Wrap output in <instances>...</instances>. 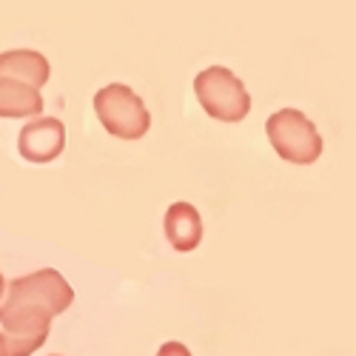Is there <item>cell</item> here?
<instances>
[{
    "mask_svg": "<svg viewBox=\"0 0 356 356\" xmlns=\"http://www.w3.org/2000/svg\"><path fill=\"white\" fill-rule=\"evenodd\" d=\"M49 60L40 51L32 49H15V51H3L0 54V77H9L17 83H26L40 92V86L49 83Z\"/></svg>",
    "mask_w": 356,
    "mask_h": 356,
    "instance_id": "52a82bcc",
    "label": "cell"
},
{
    "mask_svg": "<svg viewBox=\"0 0 356 356\" xmlns=\"http://www.w3.org/2000/svg\"><path fill=\"white\" fill-rule=\"evenodd\" d=\"M3 293H6V280H3V274H0V300H3Z\"/></svg>",
    "mask_w": 356,
    "mask_h": 356,
    "instance_id": "8fae6325",
    "label": "cell"
},
{
    "mask_svg": "<svg viewBox=\"0 0 356 356\" xmlns=\"http://www.w3.org/2000/svg\"><path fill=\"white\" fill-rule=\"evenodd\" d=\"M95 111L100 117V126L117 140H140L152 126V114L145 103L123 83H111L95 95Z\"/></svg>",
    "mask_w": 356,
    "mask_h": 356,
    "instance_id": "7a4b0ae2",
    "label": "cell"
},
{
    "mask_svg": "<svg viewBox=\"0 0 356 356\" xmlns=\"http://www.w3.org/2000/svg\"><path fill=\"white\" fill-rule=\"evenodd\" d=\"M0 356H6V339H3V334H0Z\"/></svg>",
    "mask_w": 356,
    "mask_h": 356,
    "instance_id": "7c38bea8",
    "label": "cell"
},
{
    "mask_svg": "<svg viewBox=\"0 0 356 356\" xmlns=\"http://www.w3.org/2000/svg\"><path fill=\"white\" fill-rule=\"evenodd\" d=\"M63 145H66V126L57 117H38V120L26 123L17 137L20 157L35 165H46L54 157H60Z\"/></svg>",
    "mask_w": 356,
    "mask_h": 356,
    "instance_id": "8992f818",
    "label": "cell"
},
{
    "mask_svg": "<svg viewBox=\"0 0 356 356\" xmlns=\"http://www.w3.org/2000/svg\"><path fill=\"white\" fill-rule=\"evenodd\" d=\"M268 140L274 145V152L293 165H311L322 154V137L314 126V120L296 108H282L274 111L265 123Z\"/></svg>",
    "mask_w": 356,
    "mask_h": 356,
    "instance_id": "3957f363",
    "label": "cell"
},
{
    "mask_svg": "<svg viewBox=\"0 0 356 356\" xmlns=\"http://www.w3.org/2000/svg\"><path fill=\"white\" fill-rule=\"evenodd\" d=\"M43 111V97L38 88L0 77V117L3 120H23V117H38Z\"/></svg>",
    "mask_w": 356,
    "mask_h": 356,
    "instance_id": "9c48e42d",
    "label": "cell"
},
{
    "mask_svg": "<svg viewBox=\"0 0 356 356\" xmlns=\"http://www.w3.org/2000/svg\"><path fill=\"white\" fill-rule=\"evenodd\" d=\"M0 302H6V305H38V308H46L57 316L74 302V291L63 280L60 271L40 268V271L29 274V277L12 280Z\"/></svg>",
    "mask_w": 356,
    "mask_h": 356,
    "instance_id": "277c9868",
    "label": "cell"
},
{
    "mask_svg": "<svg viewBox=\"0 0 356 356\" xmlns=\"http://www.w3.org/2000/svg\"><path fill=\"white\" fill-rule=\"evenodd\" d=\"M157 356H191V350H188L183 342H165V345L157 350Z\"/></svg>",
    "mask_w": 356,
    "mask_h": 356,
    "instance_id": "30bf717a",
    "label": "cell"
},
{
    "mask_svg": "<svg viewBox=\"0 0 356 356\" xmlns=\"http://www.w3.org/2000/svg\"><path fill=\"white\" fill-rule=\"evenodd\" d=\"M194 95L205 114L222 123H240L251 111V97L243 80L222 66H211L194 77Z\"/></svg>",
    "mask_w": 356,
    "mask_h": 356,
    "instance_id": "6da1fadb",
    "label": "cell"
},
{
    "mask_svg": "<svg viewBox=\"0 0 356 356\" xmlns=\"http://www.w3.org/2000/svg\"><path fill=\"white\" fill-rule=\"evenodd\" d=\"M165 236L174 251L188 254L202 240V220L191 202H174L165 211Z\"/></svg>",
    "mask_w": 356,
    "mask_h": 356,
    "instance_id": "ba28073f",
    "label": "cell"
},
{
    "mask_svg": "<svg viewBox=\"0 0 356 356\" xmlns=\"http://www.w3.org/2000/svg\"><path fill=\"white\" fill-rule=\"evenodd\" d=\"M51 311L38 305H6L0 302V325H3L6 356H32L51 331Z\"/></svg>",
    "mask_w": 356,
    "mask_h": 356,
    "instance_id": "5b68a950",
    "label": "cell"
}]
</instances>
